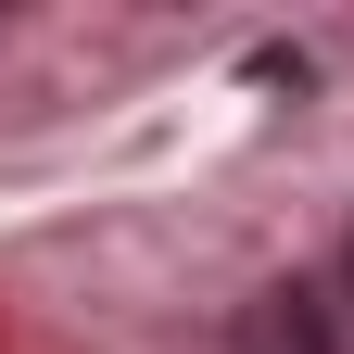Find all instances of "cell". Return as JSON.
I'll list each match as a JSON object with an SVG mask.
<instances>
[{"label": "cell", "mask_w": 354, "mask_h": 354, "mask_svg": "<svg viewBox=\"0 0 354 354\" xmlns=\"http://www.w3.org/2000/svg\"><path fill=\"white\" fill-rule=\"evenodd\" d=\"M241 354H354V279H279L241 304Z\"/></svg>", "instance_id": "6da1fadb"}, {"label": "cell", "mask_w": 354, "mask_h": 354, "mask_svg": "<svg viewBox=\"0 0 354 354\" xmlns=\"http://www.w3.org/2000/svg\"><path fill=\"white\" fill-rule=\"evenodd\" d=\"M342 279H354V253H342Z\"/></svg>", "instance_id": "7a4b0ae2"}]
</instances>
